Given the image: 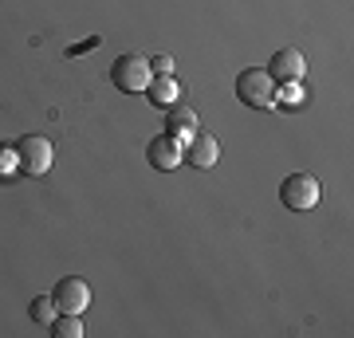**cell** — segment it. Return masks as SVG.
<instances>
[{
	"instance_id": "cell-9",
	"label": "cell",
	"mask_w": 354,
	"mask_h": 338,
	"mask_svg": "<svg viewBox=\"0 0 354 338\" xmlns=\"http://www.w3.org/2000/svg\"><path fill=\"white\" fill-rule=\"evenodd\" d=\"M185 158H189V165H197V169H209V165H216V158H221V142H216L213 134H201V130H197L189 138Z\"/></svg>"
},
{
	"instance_id": "cell-8",
	"label": "cell",
	"mask_w": 354,
	"mask_h": 338,
	"mask_svg": "<svg viewBox=\"0 0 354 338\" xmlns=\"http://www.w3.org/2000/svg\"><path fill=\"white\" fill-rule=\"evenodd\" d=\"M165 126L177 142H189L197 134V111L189 102H174V106H165Z\"/></svg>"
},
{
	"instance_id": "cell-6",
	"label": "cell",
	"mask_w": 354,
	"mask_h": 338,
	"mask_svg": "<svg viewBox=\"0 0 354 338\" xmlns=\"http://www.w3.org/2000/svg\"><path fill=\"white\" fill-rule=\"evenodd\" d=\"M304 71H307L304 51H295V48H279L272 55V63H268V75L276 79V83H299Z\"/></svg>"
},
{
	"instance_id": "cell-1",
	"label": "cell",
	"mask_w": 354,
	"mask_h": 338,
	"mask_svg": "<svg viewBox=\"0 0 354 338\" xmlns=\"http://www.w3.org/2000/svg\"><path fill=\"white\" fill-rule=\"evenodd\" d=\"M236 99L244 106H256V111L276 106V79L268 75L264 67H248V71L236 75Z\"/></svg>"
},
{
	"instance_id": "cell-2",
	"label": "cell",
	"mask_w": 354,
	"mask_h": 338,
	"mask_svg": "<svg viewBox=\"0 0 354 338\" xmlns=\"http://www.w3.org/2000/svg\"><path fill=\"white\" fill-rule=\"evenodd\" d=\"M319 197H323V189H319V181L311 173H291L279 185V200L288 205L291 213H311L319 205Z\"/></svg>"
},
{
	"instance_id": "cell-11",
	"label": "cell",
	"mask_w": 354,
	"mask_h": 338,
	"mask_svg": "<svg viewBox=\"0 0 354 338\" xmlns=\"http://www.w3.org/2000/svg\"><path fill=\"white\" fill-rule=\"evenodd\" d=\"M51 335L55 338H83V323H79V314H55L51 319Z\"/></svg>"
},
{
	"instance_id": "cell-10",
	"label": "cell",
	"mask_w": 354,
	"mask_h": 338,
	"mask_svg": "<svg viewBox=\"0 0 354 338\" xmlns=\"http://www.w3.org/2000/svg\"><path fill=\"white\" fill-rule=\"evenodd\" d=\"M142 95H146L153 106H174L181 91H177V79L174 75H153L150 83H146V91H142Z\"/></svg>"
},
{
	"instance_id": "cell-12",
	"label": "cell",
	"mask_w": 354,
	"mask_h": 338,
	"mask_svg": "<svg viewBox=\"0 0 354 338\" xmlns=\"http://www.w3.org/2000/svg\"><path fill=\"white\" fill-rule=\"evenodd\" d=\"M55 299H51V295H36V299H32V319H36V323H48L51 326V319H55Z\"/></svg>"
},
{
	"instance_id": "cell-15",
	"label": "cell",
	"mask_w": 354,
	"mask_h": 338,
	"mask_svg": "<svg viewBox=\"0 0 354 338\" xmlns=\"http://www.w3.org/2000/svg\"><path fill=\"white\" fill-rule=\"evenodd\" d=\"M150 67H153V75H174V59H169V55H158V59H150Z\"/></svg>"
},
{
	"instance_id": "cell-13",
	"label": "cell",
	"mask_w": 354,
	"mask_h": 338,
	"mask_svg": "<svg viewBox=\"0 0 354 338\" xmlns=\"http://www.w3.org/2000/svg\"><path fill=\"white\" fill-rule=\"evenodd\" d=\"M276 102L279 106H299L304 102V87L299 83H276Z\"/></svg>"
},
{
	"instance_id": "cell-3",
	"label": "cell",
	"mask_w": 354,
	"mask_h": 338,
	"mask_svg": "<svg viewBox=\"0 0 354 338\" xmlns=\"http://www.w3.org/2000/svg\"><path fill=\"white\" fill-rule=\"evenodd\" d=\"M51 158H55V146L44 134H28V138L16 142V165H20V173L44 177L51 169Z\"/></svg>"
},
{
	"instance_id": "cell-7",
	"label": "cell",
	"mask_w": 354,
	"mask_h": 338,
	"mask_svg": "<svg viewBox=\"0 0 354 338\" xmlns=\"http://www.w3.org/2000/svg\"><path fill=\"white\" fill-rule=\"evenodd\" d=\"M153 169H177V165L185 162V146L174 138V134H162V138L150 142V150H146Z\"/></svg>"
},
{
	"instance_id": "cell-5",
	"label": "cell",
	"mask_w": 354,
	"mask_h": 338,
	"mask_svg": "<svg viewBox=\"0 0 354 338\" xmlns=\"http://www.w3.org/2000/svg\"><path fill=\"white\" fill-rule=\"evenodd\" d=\"M51 299H55V311H64V314H83V311L91 307V288H87V279H79V276L59 279V283L51 288Z\"/></svg>"
},
{
	"instance_id": "cell-4",
	"label": "cell",
	"mask_w": 354,
	"mask_h": 338,
	"mask_svg": "<svg viewBox=\"0 0 354 338\" xmlns=\"http://www.w3.org/2000/svg\"><path fill=\"white\" fill-rule=\"evenodd\" d=\"M150 79H153V67H150V59H142V55H122V59H114V67H111V83L118 91H127V95H142Z\"/></svg>"
},
{
	"instance_id": "cell-14",
	"label": "cell",
	"mask_w": 354,
	"mask_h": 338,
	"mask_svg": "<svg viewBox=\"0 0 354 338\" xmlns=\"http://www.w3.org/2000/svg\"><path fill=\"white\" fill-rule=\"evenodd\" d=\"M12 169H20L16 165V146H0V177H8Z\"/></svg>"
}]
</instances>
